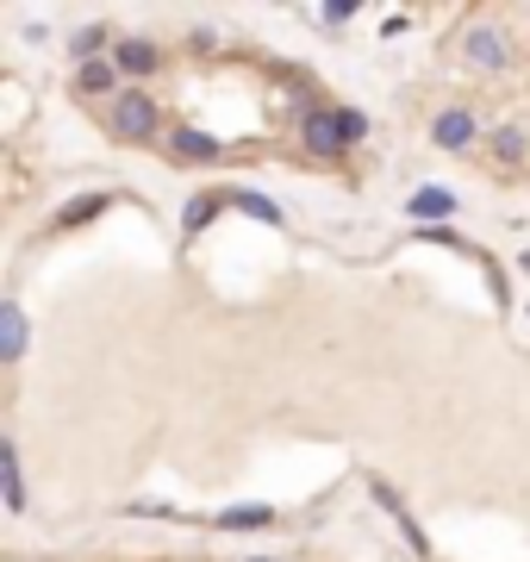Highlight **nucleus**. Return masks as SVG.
<instances>
[{"instance_id": "nucleus-1", "label": "nucleus", "mask_w": 530, "mask_h": 562, "mask_svg": "<svg viewBox=\"0 0 530 562\" xmlns=\"http://www.w3.org/2000/svg\"><path fill=\"white\" fill-rule=\"evenodd\" d=\"M113 131H119L126 144H151L156 131H163V106H156L144 88H126V94L113 101Z\"/></svg>"}, {"instance_id": "nucleus-2", "label": "nucleus", "mask_w": 530, "mask_h": 562, "mask_svg": "<svg viewBox=\"0 0 530 562\" xmlns=\"http://www.w3.org/2000/svg\"><path fill=\"white\" fill-rule=\"evenodd\" d=\"M300 144L312 156H337V151H350L356 138H350V113L344 106H312L300 119Z\"/></svg>"}, {"instance_id": "nucleus-3", "label": "nucleus", "mask_w": 530, "mask_h": 562, "mask_svg": "<svg viewBox=\"0 0 530 562\" xmlns=\"http://www.w3.org/2000/svg\"><path fill=\"white\" fill-rule=\"evenodd\" d=\"M462 63L480 76H500V69H512V38L500 26H468L462 31Z\"/></svg>"}, {"instance_id": "nucleus-4", "label": "nucleus", "mask_w": 530, "mask_h": 562, "mask_svg": "<svg viewBox=\"0 0 530 562\" xmlns=\"http://www.w3.org/2000/svg\"><path fill=\"white\" fill-rule=\"evenodd\" d=\"M0 494H7V512H13V519L31 507L26 469H20V444H13V437H0Z\"/></svg>"}, {"instance_id": "nucleus-5", "label": "nucleus", "mask_w": 530, "mask_h": 562, "mask_svg": "<svg viewBox=\"0 0 530 562\" xmlns=\"http://www.w3.org/2000/svg\"><path fill=\"white\" fill-rule=\"evenodd\" d=\"M430 144H437V151H468V144H475V113H468V106H450V113H437V126H430Z\"/></svg>"}, {"instance_id": "nucleus-6", "label": "nucleus", "mask_w": 530, "mask_h": 562, "mask_svg": "<svg viewBox=\"0 0 530 562\" xmlns=\"http://www.w3.org/2000/svg\"><path fill=\"white\" fill-rule=\"evenodd\" d=\"M113 63H119V76L144 81V76H156V44L151 38H119V44H113Z\"/></svg>"}, {"instance_id": "nucleus-7", "label": "nucleus", "mask_w": 530, "mask_h": 562, "mask_svg": "<svg viewBox=\"0 0 530 562\" xmlns=\"http://www.w3.org/2000/svg\"><path fill=\"white\" fill-rule=\"evenodd\" d=\"M119 63H113V56H101V63H81L76 69V88L81 94H113V101H119V94H126V88H119Z\"/></svg>"}, {"instance_id": "nucleus-8", "label": "nucleus", "mask_w": 530, "mask_h": 562, "mask_svg": "<svg viewBox=\"0 0 530 562\" xmlns=\"http://www.w3.org/2000/svg\"><path fill=\"white\" fill-rule=\"evenodd\" d=\"M405 213H412L418 226H430V219H450V213H455V194H450V188H437V181H425V188L405 201Z\"/></svg>"}, {"instance_id": "nucleus-9", "label": "nucleus", "mask_w": 530, "mask_h": 562, "mask_svg": "<svg viewBox=\"0 0 530 562\" xmlns=\"http://www.w3.org/2000/svg\"><path fill=\"white\" fill-rule=\"evenodd\" d=\"M0 357L7 362L26 357V312H20V301H0Z\"/></svg>"}, {"instance_id": "nucleus-10", "label": "nucleus", "mask_w": 530, "mask_h": 562, "mask_svg": "<svg viewBox=\"0 0 530 562\" xmlns=\"http://www.w3.org/2000/svg\"><path fill=\"white\" fill-rule=\"evenodd\" d=\"M169 144H176L181 163H212V156H219V138H212V131H194V126H181Z\"/></svg>"}, {"instance_id": "nucleus-11", "label": "nucleus", "mask_w": 530, "mask_h": 562, "mask_svg": "<svg viewBox=\"0 0 530 562\" xmlns=\"http://www.w3.org/2000/svg\"><path fill=\"white\" fill-rule=\"evenodd\" d=\"M106 206H113V194H81V201H69L63 213H56V231H76V226H88V219H101Z\"/></svg>"}, {"instance_id": "nucleus-12", "label": "nucleus", "mask_w": 530, "mask_h": 562, "mask_svg": "<svg viewBox=\"0 0 530 562\" xmlns=\"http://www.w3.org/2000/svg\"><path fill=\"white\" fill-rule=\"evenodd\" d=\"M106 44H113V38H106L101 26H81L76 38H69V56H76V69H81V63H101Z\"/></svg>"}, {"instance_id": "nucleus-13", "label": "nucleus", "mask_w": 530, "mask_h": 562, "mask_svg": "<svg viewBox=\"0 0 530 562\" xmlns=\"http://www.w3.org/2000/svg\"><path fill=\"white\" fill-rule=\"evenodd\" d=\"M269 519H275L269 507H225L219 512V532H262Z\"/></svg>"}, {"instance_id": "nucleus-14", "label": "nucleus", "mask_w": 530, "mask_h": 562, "mask_svg": "<svg viewBox=\"0 0 530 562\" xmlns=\"http://www.w3.org/2000/svg\"><path fill=\"white\" fill-rule=\"evenodd\" d=\"M225 201H231V206H244V213H256L262 226H281V206L269 201V194H250V188H225Z\"/></svg>"}, {"instance_id": "nucleus-15", "label": "nucleus", "mask_w": 530, "mask_h": 562, "mask_svg": "<svg viewBox=\"0 0 530 562\" xmlns=\"http://www.w3.org/2000/svg\"><path fill=\"white\" fill-rule=\"evenodd\" d=\"M487 151L500 156V163H525L530 144H525V131H518V126H500L493 138H487Z\"/></svg>"}, {"instance_id": "nucleus-16", "label": "nucleus", "mask_w": 530, "mask_h": 562, "mask_svg": "<svg viewBox=\"0 0 530 562\" xmlns=\"http://www.w3.org/2000/svg\"><path fill=\"white\" fill-rule=\"evenodd\" d=\"M225 194V188H219ZM219 194H206V201H188V213H181V231L194 238V231H206L212 219H219Z\"/></svg>"}, {"instance_id": "nucleus-17", "label": "nucleus", "mask_w": 530, "mask_h": 562, "mask_svg": "<svg viewBox=\"0 0 530 562\" xmlns=\"http://www.w3.org/2000/svg\"><path fill=\"white\" fill-rule=\"evenodd\" d=\"M250 562H269V557H250Z\"/></svg>"}]
</instances>
